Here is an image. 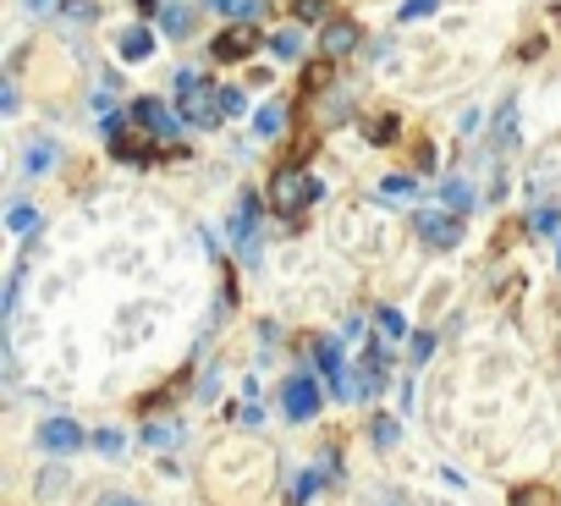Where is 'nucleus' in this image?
Masks as SVG:
<instances>
[{"label": "nucleus", "instance_id": "f257e3e1", "mask_svg": "<svg viewBox=\"0 0 561 506\" xmlns=\"http://www.w3.org/2000/svg\"><path fill=\"white\" fill-rule=\"evenodd\" d=\"M176 111H182V122H187V127H215V122H226L220 89H215V83H204L198 72H182V78H176Z\"/></svg>", "mask_w": 561, "mask_h": 506}, {"label": "nucleus", "instance_id": "f03ea898", "mask_svg": "<svg viewBox=\"0 0 561 506\" xmlns=\"http://www.w3.org/2000/svg\"><path fill=\"white\" fill-rule=\"evenodd\" d=\"M413 231L430 248H457L462 242V209H419L413 215Z\"/></svg>", "mask_w": 561, "mask_h": 506}, {"label": "nucleus", "instance_id": "7ed1b4c3", "mask_svg": "<svg viewBox=\"0 0 561 506\" xmlns=\"http://www.w3.org/2000/svg\"><path fill=\"white\" fill-rule=\"evenodd\" d=\"M314 193H320V182H314V176L280 171V176H275V187H270V204H275V209H298V204H309Z\"/></svg>", "mask_w": 561, "mask_h": 506}, {"label": "nucleus", "instance_id": "20e7f679", "mask_svg": "<svg viewBox=\"0 0 561 506\" xmlns=\"http://www.w3.org/2000/svg\"><path fill=\"white\" fill-rule=\"evenodd\" d=\"M280 402H287V418L293 424H309L314 407H320V386L309 375H298V380H287V396H280Z\"/></svg>", "mask_w": 561, "mask_h": 506}, {"label": "nucleus", "instance_id": "39448f33", "mask_svg": "<svg viewBox=\"0 0 561 506\" xmlns=\"http://www.w3.org/2000/svg\"><path fill=\"white\" fill-rule=\"evenodd\" d=\"M39 446H50V451H78V446H83V429H78L72 418H45V424H39Z\"/></svg>", "mask_w": 561, "mask_h": 506}, {"label": "nucleus", "instance_id": "423d86ee", "mask_svg": "<svg viewBox=\"0 0 561 506\" xmlns=\"http://www.w3.org/2000/svg\"><path fill=\"white\" fill-rule=\"evenodd\" d=\"M94 18H100L94 0H61V7H56V23H67V28H89Z\"/></svg>", "mask_w": 561, "mask_h": 506}, {"label": "nucleus", "instance_id": "0eeeda50", "mask_svg": "<svg viewBox=\"0 0 561 506\" xmlns=\"http://www.w3.org/2000/svg\"><path fill=\"white\" fill-rule=\"evenodd\" d=\"M133 122L149 127V133H171V127H176V116H165L154 100H133Z\"/></svg>", "mask_w": 561, "mask_h": 506}, {"label": "nucleus", "instance_id": "6e6552de", "mask_svg": "<svg viewBox=\"0 0 561 506\" xmlns=\"http://www.w3.org/2000/svg\"><path fill=\"white\" fill-rule=\"evenodd\" d=\"M495 143L501 149H517V100H501V111H495Z\"/></svg>", "mask_w": 561, "mask_h": 506}, {"label": "nucleus", "instance_id": "1a4fd4ad", "mask_svg": "<svg viewBox=\"0 0 561 506\" xmlns=\"http://www.w3.org/2000/svg\"><path fill=\"white\" fill-rule=\"evenodd\" d=\"M160 28H165L171 39H187V34H193V12H187V7H165V12H160Z\"/></svg>", "mask_w": 561, "mask_h": 506}, {"label": "nucleus", "instance_id": "9d476101", "mask_svg": "<svg viewBox=\"0 0 561 506\" xmlns=\"http://www.w3.org/2000/svg\"><path fill=\"white\" fill-rule=\"evenodd\" d=\"M149 50H154V34H149V28H127V34H122V56H127V61H144Z\"/></svg>", "mask_w": 561, "mask_h": 506}, {"label": "nucleus", "instance_id": "9b49d317", "mask_svg": "<svg viewBox=\"0 0 561 506\" xmlns=\"http://www.w3.org/2000/svg\"><path fill=\"white\" fill-rule=\"evenodd\" d=\"M353 45H358V28H353V23H331V28H325V50H331V56H342V50H353Z\"/></svg>", "mask_w": 561, "mask_h": 506}, {"label": "nucleus", "instance_id": "f8f14e48", "mask_svg": "<svg viewBox=\"0 0 561 506\" xmlns=\"http://www.w3.org/2000/svg\"><path fill=\"white\" fill-rule=\"evenodd\" d=\"M440 204H446V209H468V204H473V187L457 182V176H446V182H440Z\"/></svg>", "mask_w": 561, "mask_h": 506}, {"label": "nucleus", "instance_id": "ddd939ff", "mask_svg": "<svg viewBox=\"0 0 561 506\" xmlns=\"http://www.w3.org/2000/svg\"><path fill=\"white\" fill-rule=\"evenodd\" d=\"M50 165H56V143H28L23 171H28V176H39V171H50Z\"/></svg>", "mask_w": 561, "mask_h": 506}, {"label": "nucleus", "instance_id": "4468645a", "mask_svg": "<svg viewBox=\"0 0 561 506\" xmlns=\"http://www.w3.org/2000/svg\"><path fill=\"white\" fill-rule=\"evenodd\" d=\"M242 50H253V28H248V23H242L237 34H226V39L215 45V56H242Z\"/></svg>", "mask_w": 561, "mask_h": 506}, {"label": "nucleus", "instance_id": "2eb2a0df", "mask_svg": "<svg viewBox=\"0 0 561 506\" xmlns=\"http://www.w3.org/2000/svg\"><path fill=\"white\" fill-rule=\"evenodd\" d=\"M402 336H408V320H402L397 309H386V314H380V342H386V347H397Z\"/></svg>", "mask_w": 561, "mask_h": 506}, {"label": "nucleus", "instance_id": "dca6fc26", "mask_svg": "<svg viewBox=\"0 0 561 506\" xmlns=\"http://www.w3.org/2000/svg\"><path fill=\"white\" fill-rule=\"evenodd\" d=\"M61 490H67V473H61V468H50V473H39V495H45V501H56Z\"/></svg>", "mask_w": 561, "mask_h": 506}, {"label": "nucleus", "instance_id": "f3484780", "mask_svg": "<svg viewBox=\"0 0 561 506\" xmlns=\"http://www.w3.org/2000/svg\"><path fill=\"white\" fill-rule=\"evenodd\" d=\"M253 127H259L264 138H270V133H280V105H264V111L253 116Z\"/></svg>", "mask_w": 561, "mask_h": 506}, {"label": "nucleus", "instance_id": "a211bd4d", "mask_svg": "<svg viewBox=\"0 0 561 506\" xmlns=\"http://www.w3.org/2000/svg\"><path fill=\"white\" fill-rule=\"evenodd\" d=\"M413 193V176H386L380 182V198H408Z\"/></svg>", "mask_w": 561, "mask_h": 506}, {"label": "nucleus", "instance_id": "6ab92c4d", "mask_svg": "<svg viewBox=\"0 0 561 506\" xmlns=\"http://www.w3.org/2000/svg\"><path fill=\"white\" fill-rule=\"evenodd\" d=\"M440 0H408V7L397 12V23H413V18H424V12H435Z\"/></svg>", "mask_w": 561, "mask_h": 506}, {"label": "nucleus", "instance_id": "aec40b11", "mask_svg": "<svg viewBox=\"0 0 561 506\" xmlns=\"http://www.w3.org/2000/svg\"><path fill=\"white\" fill-rule=\"evenodd\" d=\"M7 226H12V231H28V226H34V204H12Z\"/></svg>", "mask_w": 561, "mask_h": 506}, {"label": "nucleus", "instance_id": "412c9836", "mask_svg": "<svg viewBox=\"0 0 561 506\" xmlns=\"http://www.w3.org/2000/svg\"><path fill=\"white\" fill-rule=\"evenodd\" d=\"M375 506H413L402 490H375Z\"/></svg>", "mask_w": 561, "mask_h": 506}, {"label": "nucleus", "instance_id": "4be33fe9", "mask_svg": "<svg viewBox=\"0 0 561 506\" xmlns=\"http://www.w3.org/2000/svg\"><path fill=\"white\" fill-rule=\"evenodd\" d=\"M220 105H226V116H237L242 111V94L237 89H220Z\"/></svg>", "mask_w": 561, "mask_h": 506}, {"label": "nucleus", "instance_id": "5701e85b", "mask_svg": "<svg viewBox=\"0 0 561 506\" xmlns=\"http://www.w3.org/2000/svg\"><path fill=\"white\" fill-rule=\"evenodd\" d=\"M375 440H380V446H391V440H397V424H391V418H380V424H375Z\"/></svg>", "mask_w": 561, "mask_h": 506}, {"label": "nucleus", "instance_id": "b1692460", "mask_svg": "<svg viewBox=\"0 0 561 506\" xmlns=\"http://www.w3.org/2000/svg\"><path fill=\"white\" fill-rule=\"evenodd\" d=\"M61 0H28V12H56Z\"/></svg>", "mask_w": 561, "mask_h": 506}, {"label": "nucleus", "instance_id": "393cba45", "mask_svg": "<svg viewBox=\"0 0 561 506\" xmlns=\"http://www.w3.org/2000/svg\"><path fill=\"white\" fill-rule=\"evenodd\" d=\"M100 506H138V501H127V495H105Z\"/></svg>", "mask_w": 561, "mask_h": 506}]
</instances>
